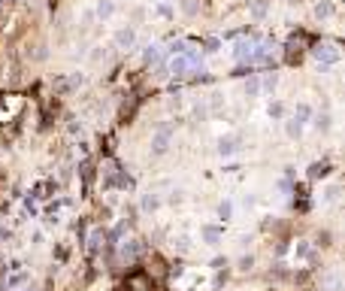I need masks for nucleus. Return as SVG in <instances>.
I'll return each instance as SVG.
<instances>
[{
    "label": "nucleus",
    "mask_w": 345,
    "mask_h": 291,
    "mask_svg": "<svg viewBox=\"0 0 345 291\" xmlns=\"http://www.w3.org/2000/svg\"><path fill=\"white\" fill-rule=\"evenodd\" d=\"M312 115H315V112H312L309 103H297V112H294V115H291V119L285 122V130H288V137H291V140H300V137H303V130H306V125H309Z\"/></svg>",
    "instance_id": "1"
},
{
    "label": "nucleus",
    "mask_w": 345,
    "mask_h": 291,
    "mask_svg": "<svg viewBox=\"0 0 345 291\" xmlns=\"http://www.w3.org/2000/svg\"><path fill=\"white\" fill-rule=\"evenodd\" d=\"M134 43H137V31L131 25L115 33V49H134Z\"/></svg>",
    "instance_id": "6"
},
{
    "label": "nucleus",
    "mask_w": 345,
    "mask_h": 291,
    "mask_svg": "<svg viewBox=\"0 0 345 291\" xmlns=\"http://www.w3.org/2000/svg\"><path fill=\"white\" fill-rule=\"evenodd\" d=\"M182 12L185 15H197V0H182Z\"/></svg>",
    "instance_id": "22"
},
{
    "label": "nucleus",
    "mask_w": 345,
    "mask_h": 291,
    "mask_svg": "<svg viewBox=\"0 0 345 291\" xmlns=\"http://www.w3.org/2000/svg\"><path fill=\"white\" fill-rule=\"evenodd\" d=\"M294 255H297V258H312V243L300 240V243H297V249H294Z\"/></svg>",
    "instance_id": "16"
},
{
    "label": "nucleus",
    "mask_w": 345,
    "mask_h": 291,
    "mask_svg": "<svg viewBox=\"0 0 345 291\" xmlns=\"http://www.w3.org/2000/svg\"><path fill=\"white\" fill-rule=\"evenodd\" d=\"M333 12H336V6H333L330 0H318V3H315V15H318V18H330Z\"/></svg>",
    "instance_id": "12"
},
{
    "label": "nucleus",
    "mask_w": 345,
    "mask_h": 291,
    "mask_svg": "<svg viewBox=\"0 0 345 291\" xmlns=\"http://www.w3.org/2000/svg\"><path fill=\"white\" fill-rule=\"evenodd\" d=\"M158 55H161V46H145L142 61H145V64H152V61H158Z\"/></svg>",
    "instance_id": "17"
},
{
    "label": "nucleus",
    "mask_w": 345,
    "mask_h": 291,
    "mask_svg": "<svg viewBox=\"0 0 345 291\" xmlns=\"http://www.w3.org/2000/svg\"><path fill=\"white\" fill-rule=\"evenodd\" d=\"M188 243H191L188 237H179V240H176V249H179V252H188Z\"/></svg>",
    "instance_id": "28"
},
{
    "label": "nucleus",
    "mask_w": 345,
    "mask_h": 291,
    "mask_svg": "<svg viewBox=\"0 0 345 291\" xmlns=\"http://www.w3.org/2000/svg\"><path fill=\"white\" fill-rule=\"evenodd\" d=\"M70 137H85V128H82V122H70Z\"/></svg>",
    "instance_id": "23"
},
{
    "label": "nucleus",
    "mask_w": 345,
    "mask_h": 291,
    "mask_svg": "<svg viewBox=\"0 0 345 291\" xmlns=\"http://www.w3.org/2000/svg\"><path fill=\"white\" fill-rule=\"evenodd\" d=\"M25 279H28V273H25V270H18V273H12V276H9V288H15V285H21Z\"/></svg>",
    "instance_id": "21"
},
{
    "label": "nucleus",
    "mask_w": 345,
    "mask_h": 291,
    "mask_svg": "<svg viewBox=\"0 0 345 291\" xmlns=\"http://www.w3.org/2000/svg\"><path fill=\"white\" fill-rule=\"evenodd\" d=\"M312 55H315L318 61H324V67H330V64H336V61H339V55L333 52V46H318Z\"/></svg>",
    "instance_id": "8"
},
{
    "label": "nucleus",
    "mask_w": 345,
    "mask_h": 291,
    "mask_svg": "<svg viewBox=\"0 0 345 291\" xmlns=\"http://www.w3.org/2000/svg\"><path fill=\"white\" fill-rule=\"evenodd\" d=\"M261 88H264L267 94H276V88H278V76H276V73H267V76H264V82H261Z\"/></svg>",
    "instance_id": "14"
},
{
    "label": "nucleus",
    "mask_w": 345,
    "mask_h": 291,
    "mask_svg": "<svg viewBox=\"0 0 345 291\" xmlns=\"http://www.w3.org/2000/svg\"><path fill=\"white\" fill-rule=\"evenodd\" d=\"M312 125H315L318 133H327V130L333 128V119H330V112H315L312 115Z\"/></svg>",
    "instance_id": "10"
},
{
    "label": "nucleus",
    "mask_w": 345,
    "mask_h": 291,
    "mask_svg": "<svg viewBox=\"0 0 345 291\" xmlns=\"http://www.w3.org/2000/svg\"><path fill=\"white\" fill-rule=\"evenodd\" d=\"M215 152H218L221 158H233V155L240 152V137H221L218 146H215Z\"/></svg>",
    "instance_id": "3"
},
{
    "label": "nucleus",
    "mask_w": 345,
    "mask_h": 291,
    "mask_svg": "<svg viewBox=\"0 0 345 291\" xmlns=\"http://www.w3.org/2000/svg\"><path fill=\"white\" fill-rule=\"evenodd\" d=\"M115 0H97V6H94V18H100V22H106V18H112L115 15Z\"/></svg>",
    "instance_id": "7"
},
{
    "label": "nucleus",
    "mask_w": 345,
    "mask_h": 291,
    "mask_svg": "<svg viewBox=\"0 0 345 291\" xmlns=\"http://www.w3.org/2000/svg\"><path fill=\"white\" fill-rule=\"evenodd\" d=\"M200 237H203V243H206V246H218V243H221V237H224V227L203 225V227H200Z\"/></svg>",
    "instance_id": "5"
},
{
    "label": "nucleus",
    "mask_w": 345,
    "mask_h": 291,
    "mask_svg": "<svg viewBox=\"0 0 345 291\" xmlns=\"http://www.w3.org/2000/svg\"><path fill=\"white\" fill-rule=\"evenodd\" d=\"M282 115H285V106L282 103H273L270 106V119H282Z\"/></svg>",
    "instance_id": "25"
},
{
    "label": "nucleus",
    "mask_w": 345,
    "mask_h": 291,
    "mask_svg": "<svg viewBox=\"0 0 345 291\" xmlns=\"http://www.w3.org/2000/svg\"><path fill=\"white\" fill-rule=\"evenodd\" d=\"M121 252H124V258H137V243H127V246H124V249H121Z\"/></svg>",
    "instance_id": "26"
},
{
    "label": "nucleus",
    "mask_w": 345,
    "mask_h": 291,
    "mask_svg": "<svg viewBox=\"0 0 345 291\" xmlns=\"http://www.w3.org/2000/svg\"><path fill=\"white\" fill-rule=\"evenodd\" d=\"M236 264H240V270H242V273H248V270L254 267V255H242V258L236 261Z\"/></svg>",
    "instance_id": "20"
},
{
    "label": "nucleus",
    "mask_w": 345,
    "mask_h": 291,
    "mask_svg": "<svg viewBox=\"0 0 345 291\" xmlns=\"http://www.w3.org/2000/svg\"><path fill=\"white\" fill-rule=\"evenodd\" d=\"M170 203H182V191H179V188L170 194Z\"/></svg>",
    "instance_id": "30"
},
{
    "label": "nucleus",
    "mask_w": 345,
    "mask_h": 291,
    "mask_svg": "<svg viewBox=\"0 0 345 291\" xmlns=\"http://www.w3.org/2000/svg\"><path fill=\"white\" fill-rule=\"evenodd\" d=\"M170 143H172V125H161V128L155 130V137H152V155L155 158L167 155L170 152Z\"/></svg>",
    "instance_id": "2"
},
{
    "label": "nucleus",
    "mask_w": 345,
    "mask_h": 291,
    "mask_svg": "<svg viewBox=\"0 0 345 291\" xmlns=\"http://www.w3.org/2000/svg\"><path fill=\"white\" fill-rule=\"evenodd\" d=\"M251 15H254V18H264V15H267V0H257V3L251 6Z\"/></svg>",
    "instance_id": "19"
},
{
    "label": "nucleus",
    "mask_w": 345,
    "mask_h": 291,
    "mask_svg": "<svg viewBox=\"0 0 345 291\" xmlns=\"http://www.w3.org/2000/svg\"><path fill=\"white\" fill-rule=\"evenodd\" d=\"M188 67H191V58H188V55H176V58L170 61V73L179 79V76H185Z\"/></svg>",
    "instance_id": "9"
},
{
    "label": "nucleus",
    "mask_w": 345,
    "mask_h": 291,
    "mask_svg": "<svg viewBox=\"0 0 345 291\" xmlns=\"http://www.w3.org/2000/svg\"><path fill=\"white\" fill-rule=\"evenodd\" d=\"M82 85H85V76H82V73H73L70 79H58V82H55V88H58L61 94H70V91H76V88H82Z\"/></svg>",
    "instance_id": "4"
},
{
    "label": "nucleus",
    "mask_w": 345,
    "mask_h": 291,
    "mask_svg": "<svg viewBox=\"0 0 345 291\" xmlns=\"http://www.w3.org/2000/svg\"><path fill=\"white\" fill-rule=\"evenodd\" d=\"M327 170H330L327 164H312V167H309V179H321V176H327Z\"/></svg>",
    "instance_id": "18"
},
{
    "label": "nucleus",
    "mask_w": 345,
    "mask_h": 291,
    "mask_svg": "<svg viewBox=\"0 0 345 291\" xmlns=\"http://www.w3.org/2000/svg\"><path fill=\"white\" fill-rule=\"evenodd\" d=\"M158 15L170 18V15H172V6H170V3H158Z\"/></svg>",
    "instance_id": "27"
},
{
    "label": "nucleus",
    "mask_w": 345,
    "mask_h": 291,
    "mask_svg": "<svg viewBox=\"0 0 345 291\" xmlns=\"http://www.w3.org/2000/svg\"><path fill=\"white\" fill-rule=\"evenodd\" d=\"M218 219L221 222H230L233 219V200H221L218 203Z\"/></svg>",
    "instance_id": "13"
},
{
    "label": "nucleus",
    "mask_w": 345,
    "mask_h": 291,
    "mask_svg": "<svg viewBox=\"0 0 345 291\" xmlns=\"http://www.w3.org/2000/svg\"><path fill=\"white\" fill-rule=\"evenodd\" d=\"M336 197H339V185H330V188H327V194H324V200H327V203H333Z\"/></svg>",
    "instance_id": "24"
},
{
    "label": "nucleus",
    "mask_w": 345,
    "mask_h": 291,
    "mask_svg": "<svg viewBox=\"0 0 345 291\" xmlns=\"http://www.w3.org/2000/svg\"><path fill=\"white\" fill-rule=\"evenodd\" d=\"M261 94V79L257 76H248L245 79V97H257Z\"/></svg>",
    "instance_id": "15"
},
{
    "label": "nucleus",
    "mask_w": 345,
    "mask_h": 291,
    "mask_svg": "<svg viewBox=\"0 0 345 291\" xmlns=\"http://www.w3.org/2000/svg\"><path fill=\"white\" fill-rule=\"evenodd\" d=\"M206 52H218V40H206Z\"/></svg>",
    "instance_id": "29"
},
{
    "label": "nucleus",
    "mask_w": 345,
    "mask_h": 291,
    "mask_svg": "<svg viewBox=\"0 0 345 291\" xmlns=\"http://www.w3.org/2000/svg\"><path fill=\"white\" fill-rule=\"evenodd\" d=\"M3 3H12V0H0V6H3Z\"/></svg>",
    "instance_id": "31"
},
{
    "label": "nucleus",
    "mask_w": 345,
    "mask_h": 291,
    "mask_svg": "<svg viewBox=\"0 0 345 291\" xmlns=\"http://www.w3.org/2000/svg\"><path fill=\"white\" fill-rule=\"evenodd\" d=\"M158 206H161V197H158L155 191H145V194H142V212H155Z\"/></svg>",
    "instance_id": "11"
}]
</instances>
